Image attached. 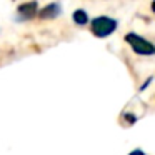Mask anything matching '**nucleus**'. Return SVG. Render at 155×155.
Masks as SVG:
<instances>
[{"mask_svg": "<svg viewBox=\"0 0 155 155\" xmlns=\"http://www.w3.org/2000/svg\"><path fill=\"white\" fill-rule=\"evenodd\" d=\"M90 30H92V34L98 38L108 37L110 34H114V32L117 30V22L110 17H97V18L92 20Z\"/></svg>", "mask_w": 155, "mask_h": 155, "instance_id": "obj_1", "label": "nucleus"}, {"mask_svg": "<svg viewBox=\"0 0 155 155\" xmlns=\"http://www.w3.org/2000/svg\"><path fill=\"white\" fill-rule=\"evenodd\" d=\"M125 42L132 45V48H134V52L137 55H145V57H150V55L155 54L153 44H150L147 38L140 37V35H137V34H127V35H125Z\"/></svg>", "mask_w": 155, "mask_h": 155, "instance_id": "obj_2", "label": "nucleus"}, {"mask_svg": "<svg viewBox=\"0 0 155 155\" xmlns=\"http://www.w3.org/2000/svg\"><path fill=\"white\" fill-rule=\"evenodd\" d=\"M18 15H20L24 20H28V18H34L35 15H37L38 12V5L35 0H32V2H25V4H22L20 7L17 8Z\"/></svg>", "mask_w": 155, "mask_h": 155, "instance_id": "obj_3", "label": "nucleus"}, {"mask_svg": "<svg viewBox=\"0 0 155 155\" xmlns=\"http://www.w3.org/2000/svg\"><path fill=\"white\" fill-rule=\"evenodd\" d=\"M60 12H62V8H60L58 4H50V5H47V7H44L40 12H37V14H38V17H40L42 20H47V18L58 17Z\"/></svg>", "mask_w": 155, "mask_h": 155, "instance_id": "obj_4", "label": "nucleus"}, {"mask_svg": "<svg viewBox=\"0 0 155 155\" xmlns=\"http://www.w3.org/2000/svg\"><path fill=\"white\" fill-rule=\"evenodd\" d=\"M74 22L78 25H85L88 24V14L85 10H82V8H78V10L74 12Z\"/></svg>", "mask_w": 155, "mask_h": 155, "instance_id": "obj_5", "label": "nucleus"}, {"mask_svg": "<svg viewBox=\"0 0 155 155\" xmlns=\"http://www.w3.org/2000/svg\"><path fill=\"white\" fill-rule=\"evenodd\" d=\"M125 118H127V122H130V124H134V122H135V117H134L132 114H130V115L127 114V115H125Z\"/></svg>", "mask_w": 155, "mask_h": 155, "instance_id": "obj_6", "label": "nucleus"}, {"mask_svg": "<svg viewBox=\"0 0 155 155\" xmlns=\"http://www.w3.org/2000/svg\"><path fill=\"white\" fill-rule=\"evenodd\" d=\"M130 155H145V153H143V152H142V150H134V152H132Z\"/></svg>", "mask_w": 155, "mask_h": 155, "instance_id": "obj_7", "label": "nucleus"}]
</instances>
